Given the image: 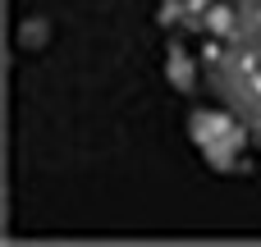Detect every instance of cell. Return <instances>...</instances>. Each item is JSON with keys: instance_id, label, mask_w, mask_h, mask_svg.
<instances>
[{"instance_id": "obj_1", "label": "cell", "mask_w": 261, "mask_h": 247, "mask_svg": "<svg viewBox=\"0 0 261 247\" xmlns=\"http://www.w3.org/2000/svg\"><path fill=\"white\" fill-rule=\"evenodd\" d=\"M41 32H46V23H28V28H23V41H28V46H37V41H41Z\"/></svg>"}]
</instances>
